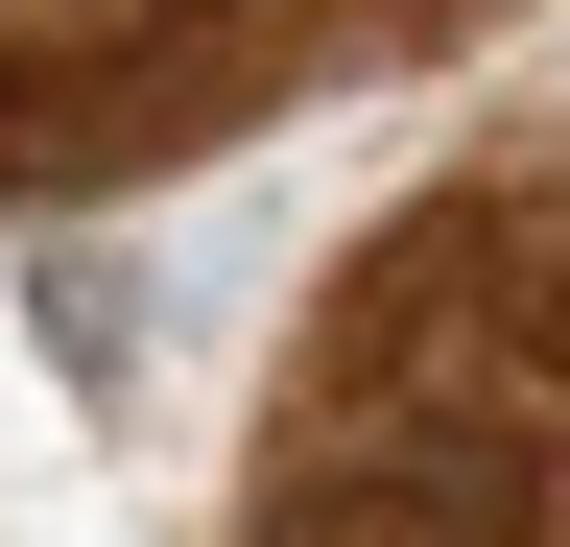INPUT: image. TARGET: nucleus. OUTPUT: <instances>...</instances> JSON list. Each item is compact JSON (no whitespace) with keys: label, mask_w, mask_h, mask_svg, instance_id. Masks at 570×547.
<instances>
[{"label":"nucleus","mask_w":570,"mask_h":547,"mask_svg":"<svg viewBox=\"0 0 570 547\" xmlns=\"http://www.w3.org/2000/svg\"><path fill=\"white\" fill-rule=\"evenodd\" d=\"M238 547H547V524H499V500H404V476H262Z\"/></svg>","instance_id":"f257e3e1"},{"label":"nucleus","mask_w":570,"mask_h":547,"mask_svg":"<svg viewBox=\"0 0 570 547\" xmlns=\"http://www.w3.org/2000/svg\"><path fill=\"white\" fill-rule=\"evenodd\" d=\"M24 333H48L71 381H119V358H142V310H119V262H48V286H24Z\"/></svg>","instance_id":"f03ea898"}]
</instances>
